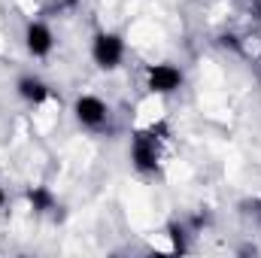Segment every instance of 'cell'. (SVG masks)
<instances>
[{
    "mask_svg": "<svg viewBox=\"0 0 261 258\" xmlns=\"http://www.w3.org/2000/svg\"><path fill=\"white\" fill-rule=\"evenodd\" d=\"M170 140V131L164 125H149V128L137 131L130 137L128 146V158L130 167L140 173V176H155L161 170V161H164V143Z\"/></svg>",
    "mask_w": 261,
    "mask_h": 258,
    "instance_id": "1",
    "label": "cell"
},
{
    "mask_svg": "<svg viewBox=\"0 0 261 258\" xmlns=\"http://www.w3.org/2000/svg\"><path fill=\"white\" fill-rule=\"evenodd\" d=\"M70 113H73V122L82 131H88V134H100L103 128H110V122H113V107L100 94H91V91L76 94Z\"/></svg>",
    "mask_w": 261,
    "mask_h": 258,
    "instance_id": "2",
    "label": "cell"
},
{
    "mask_svg": "<svg viewBox=\"0 0 261 258\" xmlns=\"http://www.w3.org/2000/svg\"><path fill=\"white\" fill-rule=\"evenodd\" d=\"M91 61L97 70L103 73H113L125 64V55H128V43L119 31H97L91 37V49H88Z\"/></svg>",
    "mask_w": 261,
    "mask_h": 258,
    "instance_id": "3",
    "label": "cell"
},
{
    "mask_svg": "<svg viewBox=\"0 0 261 258\" xmlns=\"http://www.w3.org/2000/svg\"><path fill=\"white\" fill-rule=\"evenodd\" d=\"M182 82H186V73H182V67H176L173 61H155V64H146V70H143V85L155 97L176 94L182 88Z\"/></svg>",
    "mask_w": 261,
    "mask_h": 258,
    "instance_id": "4",
    "label": "cell"
},
{
    "mask_svg": "<svg viewBox=\"0 0 261 258\" xmlns=\"http://www.w3.org/2000/svg\"><path fill=\"white\" fill-rule=\"evenodd\" d=\"M21 43H24V52L34 58V61H43L55 52V31L43 21V18H31L21 31Z\"/></svg>",
    "mask_w": 261,
    "mask_h": 258,
    "instance_id": "5",
    "label": "cell"
},
{
    "mask_svg": "<svg viewBox=\"0 0 261 258\" xmlns=\"http://www.w3.org/2000/svg\"><path fill=\"white\" fill-rule=\"evenodd\" d=\"M15 94L24 104H31V107H43V104L52 100V85L43 76H37V73H21L15 79Z\"/></svg>",
    "mask_w": 261,
    "mask_h": 258,
    "instance_id": "6",
    "label": "cell"
},
{
    "mask_svg": "<svg viewBox=\"0 0 261 258\" xmlns=\"http://www.w3.org/2000/svg\"><path fill=\"white\" fill-rule=\"evenodd\" d=\"M24 197H28V203H31V210H34L37 216H46V213H52V210L58 207L52 189H46V186H31V189L24 192Z\"/></svg>",
    "mask_w": 261,
    "mask_h": 258,
    "instance_id": "7",
    "label": "cell"
},
{
    "mask_svg": "<svg viewBox=\"0 0 261 258\" xmlns=\"http://www.w3.org/2000/svg\"><path fill=\"white\" fill-rule=\"evenodd\" d=\"M167 237H170V252H179V255H182V252H189V240H186L189 234H186V228H182V225H176V222H173V225H167Z\"/></svg>",
    "mask_w": 261,
    "mask_h": 258,
    "instance_id": "8",
    "label": "cell"
},
{
    "mask_svg": "<svg viewBox=\"0 0 261 258\" xmlns=\"http://www.w3.org/2000/svg\"><path fill=\"white\" fill-rule=\"evenodd\" d=\"M6 203H9V194H6V189H3V186H0V210H3Z\"/></svg>",
    "mask_w": 261,
    "mask_h": 258,
    "instance_id": "9",
    "label": "cell"
},
{
    "mask_svg": "<svg viewBox=\"0 0 261 258\" xmlns=\"http://www.w3.org/2000/svg\"><path fill=\"white\" fill-rule=\"evenodd\" d=\"M61 3H64L67 9H76V6H79V3H82V0H61Z\"/></svg>",
    "mask_w": 261,
    "mask_h": 258,
    "instance_id": "10",
    "label": "cell"
}]
</instances>
